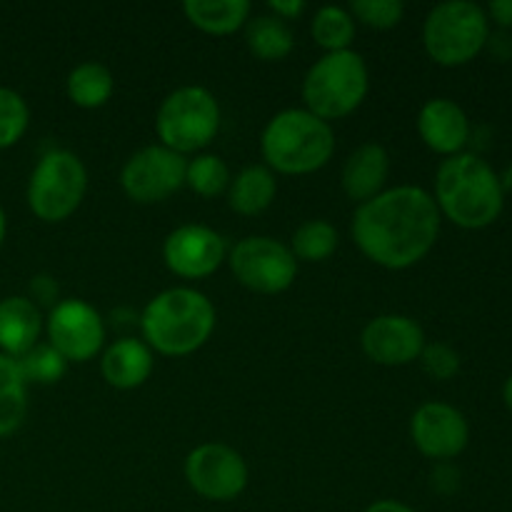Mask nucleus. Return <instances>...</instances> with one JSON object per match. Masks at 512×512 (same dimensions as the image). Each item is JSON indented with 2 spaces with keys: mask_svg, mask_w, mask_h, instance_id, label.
Masks as SVG:
<instances>
[{
  "mask_svg": "<svg viewBox=\"0 0 512 512\" xmlns=\"http://www.w3.org/2000/svg\"><path fill=\"white\" fill-rule=\"evenodd\" d=\"M440 225L443 215L428 190L398 185L358 205L350 233L370 263L385 270H408L435 248Z\"/></svg>",
  "mask_w": 512,
  "mask_h": 512,
  "instance_id": "f257e3e1",
  "label": "nucleus"
},
{
  "mask_svg": "<svg viewBox=\"0 0 512 512\" xmlns=\"http://www.w3.org/2000/svg\"><path fill=\"white\" fill-rule=\"evenodd\" d=\"M433 200L440 215L458 228L483 230L503 213L505 188L488 160L475 153H458L440 163Z\"/></svg>",
  "mask_w": 512,
  "mask_h": 512,
  "instance_id": "f03ea898",
  "label": "nucleus"
},
{
  "mask_svg": "<svg viewBox=\"0 0 512 512\" xmlns=\"http://www.w3.org/2000/svg\"><path fill=\"white\" fill-rule=\"evenodd\" d=\"M215 308L195 288H170L155 295L140 315V333L150 350L168 358H185L210 340Z\"/></svg>",
  "mask_w": 512,
  "mask_h": 512,
  "instance_id": "7ed1b4c3",
  "label": "nucleus"
},
{
  "mask_svg": "<svg viewBox=\"0 0 512 512\" xmlns=\"http://www.w3.org/2000/svg\"><path fill=\"white\" fill-rule=\"evenodd\" d=\"M265 165L280 175H310L330 163L335 153L333 125L305 108L280 110L260 135Z\"/></svg>",
  "mask_w": 512,
  "mask_h": 512,
  "instance_id": "20e7f679",
  "label": "nucleus"
},
{
  "mask_svg": "<svg viewBox=\"0 0 512 512\" xmlns=\"http://www.w3.org/2000/svg\"><path fill=\"white\" fill-rule=\"evenodd\" d=\"M370 90V73L363 55L355 50L325 53L303 78L305 110L325 123L348 118L363 105Z\"/></svg>",
  "mask_w": 512,
  "mask_h": 512,
  "instance_id": "39448f33",
  "label": "nucleus"
},
{
  "mask_svg": "<svg viewBox=\"0 0 512 512\" xmlns=\"http://www.w3.org/2000/svg\"><path fill=\"white\" fill-rule=\"evenodd\" d=\"M490 43V18L473 0H445L423 23V45L430 60L443 68H460L478 58Z\"/></svg>",
  "mask_w": 512,
  "mask_h": 512,
  "instance_id": "423d86ee",
  "label": "nucleus"
},
{
  "mask_svg": "<svg viewBox=\"0 0 512 512\" xmlns=\"http://www.w3.org/2000/svg\"><path fill=\"white\" fill-rule=\"evenodd\" d=\"M223 113L218 98L200 85H183L165 95L155 115V133L160 145L178 155L200 153L220 133Z\"/></svg>",
  "mask_w": 512,
  "mask_h": 512,
  "instance_id": "0eeeda50",
  "label": "nucleus"
},
{
  "mask_svg": "<svg viewBox=\"0 0 512 512\" xmlns=\"http://www.w3.org/2000/svg\"><path fill=\"white\" fill-rule=\"evenodd\" d=\"M88 170L70 150H48L28 180V208L43 223H63L80 208Z\"/></svg>",
  "mask_w": 512,
  "mask_h": 512,
  "instance_id": "6e6552de",
  "label": "nucleus"
},
{
  "mask_svg": "<svg viewBox=\"0 0 512 512\" xmlns=\"http://www.w3.org/2000/svg\"><path fill=\"white\" fill-rule=\"evenodd\" d=\"M230 270L243 288L258 295H280L298 278V260L290 245L268 235H248L228 253Z\"/></svg>",
  "mask_w": 512,
  "mask_h": 512,
  "instance_id": "1a4fd4ad",
  "label": "nucleus"
},
{
  "mask_svg": "<svg viewBox=\"0 0 512 512\" xmlns=\"http://www.w3.org/2000/svg\"><path fill=\"white\" fill-rule=\"evenodd\" d=\"M188 158L165 145H148L125 160L120 170L123 193L138 205H155L185 188Z\"/></svg>",
  "mask_w": 512,
  "mask_h": 512,
  "instance_id": "9d476101",
  "label": "nucleus"
},
{
  "mask_svg": "<svg viewBox=\"0 0 512 512\" xmlns=\"http://www.w3.org/2000/svg\"><path fill=\"white\" fill-rule=\"evenodd\" d=\"M248 463L225 443H203L185 458V480L195 495L213 503H230L248 488Z\"/></svg>",
  "mask_w": 512,
  "mask_h": 512,
  "instance_id": "9b49d317",
  "label": "nucleus"
},
{
  "mask_svg": "<svg viewBox=\"0 0 512 512\" xmlns=\"http://www.w3.org/2000/svg\"><path fill=\"white\" fill-rule=\"evenodd\" d=\"M48 345H53L65 363H88L103 350L105 323L98 310L80 298L60 300L45 318Z\"/></svg>",
  "mask_w": 512,
  "mask_h": 512,
  "instance_id": "f8f14e48",
  "label": "nucleus"
},
{
  "mask_svg": "<svg viewBox=\"0 0 512 512\" xmlns=\"http://www.w3.org/2000/svg\"><path fill=\"white\" fill-rule=\"evenodd\" d=\"M410 440L420 455L435 463H450L470 443V425L458 408L448 403H423L410 418Z\"/></svg>",
  "mask_w": 512,
  "mask_h": 512,
  "instance_id": "ddd939ff",
  "label": "nucleus"
},
{
  "mask_svg": "<svg viewBox=\"0 0 512 512\" xmlns=\"http://www.w3.org/2000/svg\"><path fill=\"white\" fill-rule=\"evenodd\" d=\"M163 260L173 275L183 280L210 278L228 260L223 235L208 225H180L163 243Z\"/></svg>",
  "mask_w": 512,
  "mask_h": 512,
  "instance_id": "4468645a",
  "label": "nucleus"
},
{
  "mask_svg": "<svg viewBox=\"0 0 512 512\" xmlns=\"http://www.w3.org/2000/svg\"><path fill=\"white\" fill-rule=\"evenodd\" d=\"M360 348L375 365L403 368L420 358L425 348V333L418 320L408 315H378L360 333Z\"/></svg>",
  "mask_w": 512,
  "mask_h": 512,
  "instance_id": "2eb2a0df",
  "label": "nucleus"
},
{
  "mask_svg": "<svg viewBox=\"0 0 512 512\" xmlns=\"http://www.w3.org/2000/svg\"><path fill=\"white\" fill-rule=\"evenodd\" d=\"M418 135L433 153L453 158L465 153L470 140V120L455 100L433 98L420 108Z\"/></svg>",
  "mask_w": 512,
  "mask_h": 512,
  "instance_id": "dca6fc26",
  "label": "nucleus"
},
{
  "mask_svg": "<svg viewBox=\"0 0 512 512\" xmlns=\"http://www.w3.org/2000/svg\"><path fill=\"white\" fill-rule=\"evenodd\" d=\"M390 175V155L380 143H363L348 155L340 173L345 195L363 205L385 190Z\"/></svg>",
  "mask_w": 512,
  "mask_h": 512,
  "instance_id": "f3484780",
  "label": "nucleus"
},
{
  "mask_svg": "<svg viewBox=\"0 0 512 512\" xmlns=\"http://www.w3.org/2000/svg\"><path fill=\"white\" fill-rule=\"evenodd\" d=\"M45 328L43 313L25 295H10L0 300V350L8 358H23L38 345Z\"/></svg>",
  "mask_w": 512,
  "mask_h": 512,
  "instance_id": "a211bd4d",
  "label": "nucleus"
},
{
  "mask_svg": "<svg viewBox=\"0 0 512 512\" xmlns=\"http://www.w3.org/2000/svg\"><path fill=\"white\" fill-rule=\"evenodd\" d=\"M153 350L135 338H120L100 358L103 380L115 390H135L153 373Z\"/></svg>",
  "mask_w": 512,
  "mask_h": 512,
  "instance_id": "6ab92c4d",
  "label": "nucleus"
},
{
  "mask_svg": "<svg viewBox=\"0 0 512 512\" xmlns=\"http://www.w3.org/2000/svg\"><path fill=\"white\" fill-rule=\"evenodd\" d=\"M278 195V180L268 165H248L240 170L228 188V205L238 215L255 218L273 205Z\"/></svg>",
  "mask_w": 512,
  "mask_h": 512,
  "instance_id": "aec40b11",
  "label": "nucleus"
},
{
  "mask_svg": "<svg viewBox=\"0 0 512 512\" xmlns=\"http://www.w3.org/2000/svg\"><path fill=\"white\" fill-rule=\"evenodd\" d=\"M248 0H185L183 13L193 28L208 35H233L250 20Z\"/></svg>",
  "mask_w": 512,
  "mask_h": 512,
  "instance_id": "412c9836",
  "label": "nucleus"
},
{
  "mask_svg": "<svg viewBox=\"0 0 512 512\" xmlns=\"http://www.w3.org/2000/svg\"><path fill=\"white\" fill-rule=\"evenodd\" d=\"M245 45L263 63H278L293 53L295 35L290 23L275 18L273 13H265L245 23Z\"/></svg>",
  "mask_w": 512,
  "mask_h": 512,
  "instance_id": "4be33fe9",
  "label": "nucleus"
},
{
  "mask_svg": "<svg viewBox=\"0 0 512 512\" xmlns=\"http://www.w3.org/2000/svg\"><path fill=\"white\" fill-rule=\"evenodd\" d=\"M65 93H68L70 103L83 110L103 108L113 98L115 78L103 63L88 60V63H80L70 70L68 80H65Z\"/></svg>",
  "mask_w": 512,
  "mask_h": 512,
  "instance_id": "5701e85b",
  "label": "nucleus"
},
{
  "mask_svg": "<svg viewBox=\"0 0 512 512\" xmlns=\"http://www.w3.org/2000/svg\"><path fill=\"white\" fill-rule=\"evenodd\" d=\"M28 413V385L18 363L0 353V438H8L23 425Z\"/></svg>",
  "mask_w": 512,
  "mask_h": 512,
  "instance_id": "b1692460",
  "label": "nucleus"
},
{
  "mask_svg": "<svg viewBox=\"0 0 512 512\" xmlns=\"http://www.w3.org/2000/svg\"><path fill=\"white\" fill-rule=\"evenodd\" d=\"M310 33H313V40L325 53H340V50H350V45H353L355 20L348 8L323 5L320 10H315Z\"/></svg>",
  "mask_w": 512,
  "mask_h": 512,
  "instance_id": "393cba45",
  "label": "nucleus"
},
{
  "mask_svg": "<svg viewBox=\"0 0 512 512\" xmlns=\"http://www.w3.org/2000/svg\"><path fill=\"white\" fill-rule=\"evenodd\" d=\"M340 235L333 223L328 220H305L298 225L290 240V250H293L295 260L303 263H325L330 255L338 250Z\"/></svg>",
  "mask_w": 512,
  "mask_h": 512,
  "instance_id": "a878e982",
  "label": "nucleus"
},
{
  "mask_svg": "<svg viewBox=\"0 0 512 512\" xmlns=\"http://www.w3.org/2000/svg\"><path fill=\"white\" fill-rule=\"evenodd\" d=\"M230 170L220 155L200 153L188 160L185 168V188L193 190L200 198H218L228 193L230 188Z\"/></svg>",
  "mask_w": 512,
  "mask_h": 512,
  "instance_id": "bb28decb",
  "label": "nucleus"
},
{
  "mask_svg": "<svg viewBox=\"0 0 512 512\" xmlns=\"http://www.w3.org/2000/svg\"><path fill=\"white\" fill-rule=\"evenodd\" d=\"M15 363H18L25 385H55L63 378L65 370H68V363H65L63 355L48 343H38L23 358L15 360Z\"/></svg>",
  "mask_w": 512,
  "mask_h": 512,
  "instance_id": "cd10ccee",
  "label": "nucleus"
},
{
  "mask_svg": "<svg viewBox=\"0 0 512 512\" xmlns=\"http://www.w3.org/2000/svg\"><path fill=\"white\" fill-rule=\"evenodd\" d=\"M30 123V110L23 95L10 88H0V150L13 148L25 135Z\"/></svg>",
  "mask_w": 512,
  "mask_h": 512,
  "instance_id": "c85d7f7f",
  "label": "nucleus"
},
{
  "mask_svg": "<svg viewBox=\"0 0 512 512\" xmlns=\"http://www.w3.org/2000/svg\"><path fill=\"white\" fill-rule=\"evenodd\" d=\"M348 10L355 23L373 30L395 28L405 15V5L400 0H353Z\"/></svg>",
  "mask_w": 512,
  "mask_h": 512,
  "instance_id": "c756f323",
  "label": "nucleus"
},
{
  "mask_svg": "<svg viewBox=\"0 0 512 512\" xmlns=\"http://www.w3.org/2000/svg\"><path fill=\"white\" fill-rule=\"evenodd\" d=\"M420 365H423L425 373L430 375L433 380H453L455 375L460 373V353L448 343H425L423 353H420Z\"/></svg>",
  "mask_w": 512,
  "mask_h": 512,
  "instance_id": "7c9ffc66",
  "label": "nucleus"
},
{
  "mask_svg": "<svg viewBox=\"0 0 512 512\" xmlns=\"http://www.w3.org/2000/svg\"><path fill=\"white\" fill-rule=\"evenodd\" d=\"M28 300H33L38 308H48L53 310L55 305L60 303V288H58V280L53 278V275H33L30 278V285H28V295H25Z\"/></svg>",
  "mask_w": 512,
  "mask_h": 512,
  "instance_id": "2f4dec72",
  "label": "nucleus"
},
{
  "mask_svg": "<svg viewBox=\"0 0 512 512\" xmlns=\"http://www.w3.org/2000/svg\"><path fill=\"white\" fill-rule=\"evenodd\" d=\"M463 485V475L453 463H435L433 473H430V488L438 495H455Z\"/></svg>",
  "mask_w": 512,
  "mask_h": 512,
  "instance_id": "473e14b6",
  "label": "nucleus"
},
{
  "mask_svg": "<svg viewBox=\"0 0 512 512\" xmlns=\"http://www.w3.org/2000/svg\"><path fill=\"white\" fill-rule=\"evenodd\" d=\"M305 8H308V5H305L303 0H270L268 3L270 13H273L275 18L285 20V23L300 18V15L305 13Z\"/></svg>",
  "mask_w": 512,
  "mask_h": 512,
  "instance_id": "72a5a7b5",
  "label": "nucleus"
},
{
  "mask_svg": "<svg viewBox=\"0 0 512 512\" xmlns=\"http://www.w3.org/2000/svg\"><path fill=\"white\" fill-rule=\"evenodd\" d=\"M485 13H488V18L493 20V23H498L500 28H512V0H493V3L485 8Z\"/></svg>",
  "mask_w": 512,
  "mask_h": 512,
  "instance_id": "f704fd0d",
  "label": "nucleus"
},
{
  "mask_svg": "<svg viewBox=\"0 0 512 512\" xmlns=\"http://www.w3.org/2000/svg\"><path fill=\"white\" fill-rule=\"evenodd\" d=\"M365 512H415L410 505L400 503V500H375L373 505H368Z\"/></svg>",
  "mask_w": 512,
  "mask_h": 512,
  "instance_id": "c9c22d12",
  "label": "nucleus"
},
{
  "mask_svg": "<svg viewBox=\"0 0 512 512\" xmlns=\"http://www.w3.org/2000/svg\"><path fill=\"white\" fill-rule=\"evenodd\" d=\"M503 400H505V405H508V410L512 413V375L508 380H505V385H503Z\"/></svg>",
  "mask_w": 512,
  "mask_h": 512,
  "instance_id": "e433bc0d",
  "label": "nucleus"
},
{
  "mask_svg": "<svg viewBox=\"0 0 512 512\" xmlns=\"http://www.w3.org/2000/svg\"><path fill=\"white\" fill-rule=\"evenodd\" d=\"M3 240H5V213L0 208V248H3Z\"/></svg>",
  "mask_w": 512,
  "mask_h": 512,
  "instance_id": "4c0bfd02",
  "label": "nucleus"
}]
</instances>
